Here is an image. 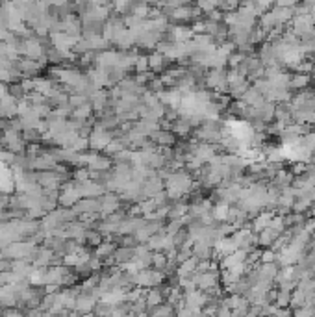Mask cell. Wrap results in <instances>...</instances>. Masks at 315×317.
Returning <instances> with one entry per match:
<instances>
[{
	"instance_id": "cell-1",
	"label": "cell",
	"mask_w": 315,
	"mask_h": 317,
	"mask_svg": "<svg viewBox=\"0 0 315 317\" xmlns=\"http://www.w3.org/2000/svg\"><path fill=\"white\" fill-rule=\"evenodd\" d=\"M165 280H167V276L156 269H143L137 273V288L141 289L160 288L161 284H165Z\"/></svg>"
},
{
	"instance_id": "cell-2",
	"label": "cell",
	"mask_w": 315,
	"mask_h": 317,
	"mask_svg": "<svg viewBox=\"0 0 315 317\" xmlns=\"http://www.w3.org/2000/svg\"><path fill=\"white\" fill-rule=\"evenodd\" d=\"M112 141H113V132L104 130V128L98 127L97 123H95V128H93L91 135H89V150H93V152L106 150Z\"/></svg>"
},
{
	"instance_id": "cell-3",
	"label": "cell",
	"mask_w": 315,
	"mask_h": 317,
	"mask_svg": "<svg viewBox=\"0 0 315 317\" xmlns=\"http://www.w3.org/2000/svg\"><path fill=\"white\" fill-rule=\"evenodd\" d=\"M193 280L196 284V289H200L204 293H210L213 288H217L219 284H221V271L219 273H195L193 275Z\"/></svg>"
},
{
	"instance_id": "cell-4",
	"label": "cell",
	"mask_w": 315,
	"mask_h": 317,
	"mask_svg": "<svg viewBox=\"0 0 315 317\" xmlns=\"http://www.w3.org/2000/svg\"><path fill=\"white\" fill-rule=\"evenodd\" d=\"M208 303H210V297L200 289H193V291L184 293V306H188L191 310H202Z\"/></svg>"
},
{
	"instance_id": "cell-5",
	"label": "cell",
	"mask_w": 315,
	"mask_h": 317,
	"mask_svg": "<svg viewBox=\"0 0 315 317\" xmlns=\"http://www.w3.org/2000/svg\"><path fill=\"white\" fill-rule=\"evenodd\" d=\"M50 41H52V47L60 52H72L74 45L78 43L76 37L65 34V32H56V34H50Z\"/></svg>"
},
{
	"instance_id": "cell-6",
	"label": "cell",
	"mask_w": 315,
	"mask_h": 317,
	"mask_svg": "<svg viewBox=\"0 0 315 317\" xmlns=\"http://www.w3.org/2000/svg\"><path fill=\"white\" fill-rule=\"evenodd\" d=\"M98 304V299L93 293H80L74 301V308L72 310L78 312L80 316L84 314H93L95 312V306Z\"/></svg>"
},
{
	"instance_id": "cell-7",
	"label": "cell",
	"mask_w": 315,
	"mask_h": 317,
	"mask_svg": "<svg viewBox=\"0 0 315 317\" xmlns=\"http://www.w3.org/2000/svg\"><path fill=\"white\" fill-rule=\"evenodd\" d=\"M76 215H84V213H100L102 211V204H100V198H82L74 208Z\"/></svg>"
},
{
	"instance_id": "cell-8",
	"label": "cell",
	"mask_w": 315,
	"mask_h": 317,
	"mask_svg": "<svg viewBox=\"0 0 315 317\" xmlns=\"http://www.w3.org/2000/svg\"><path fill=\"white\" fill-rule=\"evenodd\" d=\"M274 213L276 211H259L256 217L252 219V232L254 234H259L261 230H265L269 228V223H271V219L274 217Z\"/></svg>"
},
{
	"instance_id": "cell-9",
	"label": "cell",
	"mask_w": 315,
	"mask_h": 317,
	"mask_svg": "<svg viewBox=\"0 0 315 317\" xmlns=\"http://www.w3.org/2000/svg\"><path fill=\"white\" fill-rule=\"evenodd\" d=\"M135 258V249H128V247H117V251L113 254V261H115V267L117 265H126V263H130L133 261Z\"/></svg>"
},
{
	"instance_id": "cell-10",
	"label": "cell",
	"mask_w": 315,
	"mask_h": 317,
	"mask_svg": "<svg viewBox=\"0 0 315 317\" xmlns=\"http://www.w3.org/2000/svg\"><path fill=\"white\" fill-rule=\"evenodd\" d=\"M115 251H117V245H115L113 241L106 240V241H102L95 251H93V256H97L98 260L106 261V260H110L113 254H115Z\"/></svg>"
},
{
	"instance_id": "cell-11",
	"label": "cell",
	"mask_w": 315,
	"mask_h": 317,
	"mask_svg": "<svg viewBox=\"0 0 315 317\" xmlns=\"http://www.w3.org/2000/svg\"><path fill=\"white\" fill-rule=\"evenodd\" d=\"M169 65V60L163 54H160V52H152L150 56H148V70L150 72H163V70L167 69Z\"/></svg>"
},
{
	"instance_id": "cell-12",
	"label": "cell",
	"mask_w": 315,
	"mask_h": 317,
	"mask_svg": "<svg viewBox=\"0 0 315 317\" xmlns=\"http://www.w3.org/2000/svg\"><path fill=\"white\" fill-rule=\"evenodd\" d=\"M150 141L154 143L156 147H173L175 145V134L173 132H169V130H160V132H156V134L150 135Z\"/></svg>"
},
{
	"instance_id": "cell-13",
	"label": "cell",
	"mask_w": 315,
	"mask_h": 317,
	"mask_svg": "<svg viewBox=\"0 0 315 317\" xmlns=\"http://www.w3.org/2000/svg\"><path fill=\"white\" fill-rule=\"evenodd\" d=\"M93 113H95V110H93L91 102H87V104L80 106V108H74L72 113H70V119L78 121V123H87V121L93 119Z\"/></svg>"
},
{
	"instance_id": "cell-14",
	"label": "cell",
	"mask_w": 315,
	"mask_h": 317,
	"mask_svg": "<svg viewBox=\"0 0 315 317\" xmlns=\"http://www.w3.org/2000/svg\"><path fill=\"white\" fill-rule=\"evenodd\" d=\"M145 303H147L148 310H152V308H156V306H160L161 303H165V295L161 293L160 288L147 289V293H145Z\"/></svg>"
},
{
	"instance_id": "cell-15",
	"label": "cell",
	"mask_w": 315,
	"mask_h": 317,
	"mask_svg": "<svg viewBox=\"0 0 315 317\" xmlns=\"http://www.w3.org/2000/svg\"><path fill=\"white\" fill-rule=\"evenodd\" d=\"M228 213H230V204H226V202H217L211 208V217L215 223H226Z\"/></svg>"
},
{
	"instance_id": "cell-16",
	"label": "cell",
	"mask_w": 315,
	"mask_h": 317,
	"mask_svg": "<svg viewBox=\"0 0 315 317\" xmlns=\"http://www.w3.org/2000/svg\"><path fill=\"white\" fill-rule=\"evenodd\" d=\"M278 238H280L278 232H274L271 228H265V230H261V232L258 234V245L269 249V247H273V243L278 240Z\"/></svg>"
},
{
	"instance_id": "cell-17",
	"label": "cell",
	"mask_w": 315,
	"mask_h": 317,
	"mask_svg": "<svg viewBox=\"0 0 315 317\" xmlns=\"http://www.w3.org/2000/svg\"><path fill=\"white\" fill-rule=\"evenodd\" d=\"M312 82V76L310 74H291V80H289V85L287 89H306Z\"/></svg>"
},
{
	"instance_id": "cell-18",
	"label": "cell",
	"mask_w": 315,
	"mask_h": 317,
	"mask_svg": "<svg viewBox=\"0 0 315 317\" xmlns=\"http://www.w3.org/2000/svg\"><path fill=\"white\" fill-rule=\"evenodd\" d=\"M289 304H291V293H287V291H276V299H274V306H278V308H289Z\"/></svg>"
},
{
	"instance_id": "cell-19",
	"label": "cell",
	"mask_w": 315,
	"mask_h": 317,
	"mask_svg": "<svg viewBox=\"0 0 315 317\" xmlns=\"http://www.w3.org/2000/svg\"><path fill=\"white\" fill-rule=\"evenodd\" d=\"M269 228H271V230H274V232H278V234L286 232V225H284V215H278V213H274V217L271 219V223H269Z\"/></svg>"
},
{
	"instance_id": "cell-20",
	"label": "cell",
	"mask_w": 315,
	"mask_h": 317,
	"mask_svg": "<svg viewBox=\"0 0 315 317\" xmlns=\"http://www.w3.org/2000/svg\"><path fill=\"white\" fill-rule=\"evenodd\" d=\"M291 317H315V308L312 304L295 308V310H291Z\"/></svg>"
},
{
	"instance_id": "cell-21",
	"label": "cell",
	"mask_w": 315,
	"mask_h": 317,
	"mask_svg": "<svg viewBox=\"0 0 315 317\" xmlns=\"http://www.w3.org/2000/svg\"><path fill=\"white\" fill-rule=\"evenodd\" d=\"M259 263H276V253L273 249H265L259 254Z\"/></svg>"
},
{
	"instance_id": "cell-22",
	"label": "cell",
	"mask_w": 315,
	"mask_h": 317,
	"mask_svg": "<svg viewBox=\"0 0 315 317\" xmlns=\"http://www.w3.org/2000/svg\"><path fill=\"white\" fill-rule=\"evenodd\" d=\"M133 69L137 70V74L148 72V56H139V60L135 62V67H133Z\"/></svg>"
},
{
	"instance_id": "cell-23",
	"label": "cell",
	"mask_w": 315,
	"mask_h": 317,
	"mask_svg": "<svg viewBox=\"0 0 315 317\" xmlns=\"http://www.w3.org/2000/svg\"><path fill=\"white\" fill-rule=\"evenodd\" d=\"M0 317H26V314L22 310H19V308H6Z\"/></svg>"
},
{
	"instance_id": "cell-24",
	"label": "cell",
	"mask_w": 315,
	"mask_h": 317,
	"mask_svg": "<svg viewBox=\"0 0 315 317\" xmlns=\"http://www.w3.org/2000/svg\"><path fill=\"white\" fill-rule=\"evenodd\" d=\"M308 213H310V217L315 219V202H314V204H312V208H310V210H308Z\"/></svg>"
},
{
	"instance_id": "cell-25",
	"label": "cell",
	"mask_w": 315,
	"mask_h": 317,
	"mask_svg": "<svg viewBox=\"0 0 315 317\" xmlns=\"http://www.w3.org/2000/svg\"><path fill=\"white\" fill-rule=\"evenodd\" d=\"M80 317H95V314H84V316H80Z\"/></svg>"
},
{
	"instance_id": "cell-26",
	"label": "cell",
	"mask_w": 315,
	"mask_h": 317,
	"mask_svg": "<svg viewBox=\"0 0 315 317\" xmlns=\"http://www.w3.org/2000/svg\"><path fill=\"white\" fill-rule=\"evenodd\" d=\"M60 317H62V316H60Z\"/></svg>"
}]
</instances>
